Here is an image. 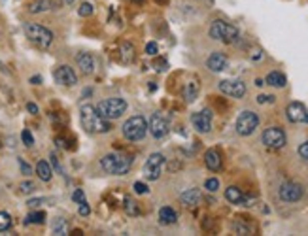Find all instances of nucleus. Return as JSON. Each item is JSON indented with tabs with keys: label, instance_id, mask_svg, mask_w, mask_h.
Wrapping results in <instances>:
<instances>
[{
	"label": "nucleus",
	"instance_id": "obj_45",
	"mask_svg": "<svg viewBox=\"0 0 308 236\" xmlns=\"http://www.w3.org/2000/svg\"><path fill=\"white\" fill-rule=\"evenodd\" d=\"M30 83H34V85L42 83V78H40V76H32V78H30Z\"/></svg>",
	"mask_w": 308,
	"mask_h": 236
},
{
	"label": "nucleus",
	"instance_id": "obj_1",
	"mask_svg": "<svg viewBox=\"0 0 308 236\" xmlns=\"http://www.w3.org/2000/svg\"><path fill=\"white\" fill-rule=\"evenodd\" d=\"M80 119H82V127L85 129L89 134H95V132H110L112 125L108 119L100 117L99 112L95 106L91 104H85L82 106L80 110Z\"/></svg>",
	"mask_w": 308,
	"mask_h": 236
},
{
	"label": "nucleus",
	"instance_id": "obj_19",
	"mask_svg": "<svg viewBox=\"0 0 308 236\" xmlns=\"http://www.w3.org/2000/svg\"><path fill=\"white\" fill-rule=\"evenodd\" d=\"M76 62H78V66L82 68V72H84V74H91V72H93V68H95V61H93V57H91L89 53H82V55H78V57H76Z\"/></svg>",
	"mask_w": 308,
	"mask_h": 236
},
{
	"label": "nucleus",
	"instance_id": "obj_37",
	"mask_svg": "<svg viewBox=\"0 0 308 236\" xmlns=\"http://www.w3.org/2000/svg\"><path fill=\"white\" fill-rule=\"evenodd\" d=\"M135 193H138V195L148 193V185H146V184H142V182H136L135 184Z\"/></svg>",
	"mask_w": 308,
	"mask_h": 236
},
{
	"label": "nucleus",
	"instance_id": "obj_5",
	"mask_svg": "<svg viewBox=\"0 0 308 236\" xmlns=\"http://www.w3.org/2000/svg\"><path fill=\"white\" fill-rule=\"evenodd\" d=\"M121 131H123V136L127 138V140L136 142V140H142V138L146 136V132H148V123H146V119H144L142 115H133V117H129L123 123Z\"/></svg>",
	"mask_w": 308,
	"mask_h": 236
},
{
	"label": "nucleus",
	"instance_id": "obj_4",
	"mask_svg": "<svg viewBox=\"0 0 308 236\" xmlns=\"http://www.w3.org/2000/svg\"><path fill=\"white\" fill-rule=\"evenodd\" d=\"M25 34L34 46L42 48V50H48L51 46V42H53V32H51L50 28H46V26H42V25H36V23H27Z\"/></svg>",
	"mask_w": 308,
	"mask_h": 236
},
{
	"label": "nucleus",
	"instance_id": "obj_50",
	"mask_svg": "<svg viewBox=\"0 0 308 236\" xmlns=\"http://www.w3.org/2000/svg\"><path fill=\"white\" fill-rule=\"evenodd\" d=\"M0 148H2V142H0Z\"/></svg>",
	"mask_w": 308,
	"mask_h": 236
},
{
	"label": "nucleus",
	"instance_id": "obj_39",
	"mask_svg": "<svg viewBox=\"0 0 308 236\" xmlns=\"http://www.w3.org/2000/svg\"><path fill=\"white\" fill-rule=\"evenodd\" d=\"M72 200H74V202H78V204H80V202H84V200H85V195H84V191H82V189L74 191V195H72Z\"/></svg>",
	"mask_w": 308,
	"mask_h": 236
},
{
	"label": "nucleus",
	"instance_id": "obj_28",
	"mask_svg": "<svg viewBox=\"0 0 308 236\" xmlns=\"http://www.w3.org/2000/svg\"><path fill=\"white\" fill-rule=\"evenodd\" d=\"M125 211L129 213V215H138L140 213V208H138V202L133 199H125Z\"/></svg>",
	"mask_w": 308,
	"mask_h": 236
},
{
	"label": "nucleus",
	"instance_id": "obj_16",
	"mask_svg": "<svg viewBox=\"0 0 308 236\" xmlns=\"http://www.w3.org/2000/svg\"><path fill=\"white\" fill-rule=\"evenodd\" d=\"M191 123L197 129L198 132H210L212 129V115H210L208 110H202V112H197L191 115Z\"/></svg>",
	"mask_w": 308,
	"mask_h": 236
},
{
	"label": "nucleus",
	"instance_id": "obj_22",
	"mask_svg": "<svg viewBox=\"0 0 308 236\" xmlns=\"http://www.w3.org/2000/svg\"><path fill=\"white\" fill-rule=\"evenodd\" d=\"M197 95H198V83L195 81V79H191V81L184 87L185 102H193V100L197 99Z\"/></svg>",
	"mask_w": 308,
	"mask_h": 236
},
{
	"label": "nucleus",
	"instance_id": "obj_43",
	"mask_svg": "<svg viewBox=\"0 0 308 236\" xmlns=\"http://www.w3.org/2000/svg\"><path fill=\"white\" fill-rule=\"evenodd\" d=\"M274 100V97H269V95H261V97H257V102L259 104H265V102H272Z\"/></svg>",
	"mask_w": 308,
	"mask_h": 236
},
{
	"label": "nucleus",
	"instance_id": "obj_10",
	"mask_svg": "<svg viewBox=\"0 0 308 236\" xmlns=\"http://www.w3.org/2000/svg\"><path fill=\"white\" fill-rule=\"evenodd\" d=\"M220 91L227 97L242 99L246 95V85L240 79H223V81H220Z\"/></svg>",
	"mask_w": 308,
	"mask_h": 236
},
{
	"label": "nucleus",
	"instance_id": "obj_47",
	"mask_svg": "<svg viewBox=\"0 0 308 236\" xmlns=\"http://www.w3.org/2000/svg\"><path fill=\"white\" fill-rule=\"evenodd\" d=\"M255 85H257V87H261V85H265V83H263V79H255Z\"/></svg>",
	"mask_w": 308,
	"mask_h": 236
},
{
	"label": "nucleus",
	"instance_id": "obj_42",
	"mask_svg": "<svg viewBox=\"0 0 308 236\" xmlns=\"http://www.w3.org/2000/svg\"><path fill=\"white\" fill-rule=\"evenodd\" d=\"M27 204H28V208H38L40 204H44V199H32V200H28Z\"/></svg>",
	"mask_w": 308,
	"mask_h": 236
},
{
	"label": "nucleus",
	"instance_id": "obj_41",
	"mask_svg": "<svg viewBox=\"0 0 308 236\" xmlns=\"http://www.w3.org/2000/svg\"><path fill=\"white\" fill-rule=\"evenodd\" d=\"M19 166H21V170H23V174H25V176H28L30 172H32V170H30V166H28V164H27L23 159H19Z\"/></svg>",
	"mask_w": 308,
	"mask_h": 236
},
{
	"label": "nucleus",
	"instance_id": "obj_14",
	"mask_svg": "<svg viewBox=\"0 0 308 236\" xmlns=\"http://www.w3.org/2000/svg\"><path fill=\"white\" fill-rule=\"evenodd\" d=\"M53 78H55V81L57 83H61V85H66V87H72L78 83V76L76 72L70 68V66H59L55 72H53Z\"/></svg>",
	"mask_w": 308,
	"mask_h": 236
},
{
	"label": "nucleus",
	"instance_id": "obj_7",
	"mask_svg": "<svg viewBox=\"0 0 308 236\" xmlns=\"http://www.w3.org/2000/svg\"><path fill=\"white\" fill-rule=\"evenodd\" d=\"M259 125V117L257 113L250 112V110H246V112H242L238 117H236V123H234V129H236V132L240 134V136H250L255 129H257Z\"/></svg>",
	"mask_w": 308,
	"mask_h": 236
},
{
	"label": "nucleus",
	"instance_id": "obj_17",
	"mask_svg": "<svg viewBox=\"0 0 308 236\" xmlns=\"http://www.w3.org/2000/svg\"><path fill=\"white\" fill-rule=\"evenodd\" d=\"M206 66H208L212 72H222L227 68V57L223 53H212L206 61Z\"/></svg>",
	"mask_w": 308,
	"mask_h": 236
},
{
	"label": "nucleus",
	"instance_id": "obj_20",
	"mask_svg": "<svg viewBox=\"0 0 308 236\" xmlns=\"http://www.w3.org/2000/svg\"><path fill=\"white\" fill-rule=\"evenodd\" d=\"M178 221V213L170 206H163L159 210V223L161 225H174Z\"/></svg>",
	"mask_w": 308,
	"mask_h": 236
},
{
	"label": "nucleus",
	"instance_id": "obj_34",
	"mask_svg": "<svg viewBox=\"0 0 308 236\" xmlns=\"http://www.w3.org/2000/svg\"><path fill=\"white\" fill-rule=\"evenodd\" d=\"M78 13H80L82 17H89V15L93 13V6H91L89 2H84V4L80 6V10H78Z\"/></svg>",
	"mask_w": 308,
	"mask_h": 236
},
{
	"label": "nucleus",
	"instance_id": "obj_3",
	"mask_svg": "<svg viewBox=\"0 0 308 236\" xmlns=\"http://www.w3.org/2000/svg\"><path fill=\"white\" fill-rule=\"evenodd\" d=\"M210 38L218 40V42H223V44H233L238 40V28L233 26L227 21H222V19H216L212 25H210Z\"/></svg>",
	"mask_w": 308,
	"mask_h": 236
},
{
	"label": "nucleus",
	"instance_id": "obj_9",
	"mask_svg": "<svg viewBox=\"0 0 308 236\" xmlns=\"http://www.w3.org/2000/svg\"><path fill=\"white\" fill-rule=\"evenodd\" d=\"M163 164H165V155L163 153H151L149 159L146 161V164H144V174H146V178L151 180V182L159 180Z\"/></svg>",
	"mask_w": 308,
	"mask_h": 236
},
{
	"label": "nucleus",
	"instance_id": "obj_48",
	"mask_svg": "<svg viewBox=\"0 0 308 236\" xmlns=\"http://www.w3.org/2000/svg\"><path fill=\"white\" fill-rule=\"evenodd\" d=\"M64 4H72V2H76V0H62Z\"/></svg>",
	"mask_w": 308,
	"mask_h": 236
},
{
	"label": "nucleus",
	"instance_id": "obj_40",
	"mask_svg": "<svg viewBox=\"0 0 308 236\" xmlns=\"http://www.w3.org/2000/svg\"><path fill=\"white\" fill-rule=\"evenodd\" d=\"M299 155H301L303 159H308V142H305V144L299 148Z\"/></svg>",
	"mask_w": 308,
	"mask_h": 236
},
{
	"label": "nucleus",
	"instance_id": "obj_49",
	"mask_svg": "<svg viewBox=\"0 0 308 236\" xmlns=\"http://www.w3.org/2000/svg\"><path fill=\"white\" fill-rule=\"evenodd\" d=\"M133 2H138V4H140V2H144V0H133Z\"/></svg>",
	"mask_w": 308,
	"mask_h": 236
},
{
	"label": "nucleus",
	"instance_id": "obj_36",
	"mask_svg": "<svg viewBox=\"0 0 308 236\" xmlns=\"http://www.w3.org/2000/svg\"><path fill=\"white\" fill-rule=\"evenodd\" d=\"M89 213H91V208H89L87 200H84V202H80V215H84V217H87Z\"/></svg>",
	"mask_w": 308,
	"mask_h": 236
},
{
	"label": "nucleus",
	"instance_id": "obj_30",
	"mask_svg": "<svg viewBox=\"0 0 308 236\" xmlns=\"http://www.w3.org/2000/svg\"><path fill=\"white\" fill-rule=\"evenodd\" d=\"M50 8H51V0H40V2H34V4L30 6V12L32 13L46 12V10H50Z\"/></svg>",
	"mask_w": 308,
	"mask_h": 236
},
{
	"label": "nucleus",
	"instance_id": "obj_15",
	"mask_svg": "<svg viewBox=\"0 0 308 236\" xmlns=\"http://www.w3.org/2000/svg\"><path fill=\"white\" fill-rule=\"evenodd\" d=\"M225 199L229 200L231 204H240V206H252L255 200L246 197L238 187H227L225 189Z\"/></svg>",
	"mask_w": 308,
	"mask_h": 236
},
{
	"label": "nucleus",
	"instance_id": "obj_25",
	"mask_svg": "<svg viewBox=\"0 0 308 236\" xmlns=\"http://www.w3.org/2000/svg\"><path fill=\"white\" fill-rule=\"evenodd\" d=\"M46 221V213L44 211H32V213H28L25 219V225H42Z\"/></svg>",
	"mask_w": 308,
	"mask_h": 236
},
{
	"label": "nucleus",
	"instance_id": "obj_38",
	"mask_svg": "<svg viewBox=\"0 0 308 236\" xmlns=\"http://www.w3.org/2000/svg\"><path fill=\"white\" fill-rule=\"evenodd\" d=\"M157 50H159V48H157V44H155V42H149L148 46H146V53L151 55V57H153V55H157Z\"/></svg>",
	"mask_w": 308,
	"mask_h": 236
},
{
	"label": "nucleus",
	"instance_id": "obj_2",
	"mask_svg": "<svg viewBox=\"0 0 308 236\" xmlns=\"http://www.w3.org/2000/svg\"><path fill=\"white\" fill-rule=\"evenodd\" d=\"M100 166L106 174H113V176H121L127 174L133 166V159L125 153H108L102 157L100 161Z\"/></svg>",
	"mask_w": 308,
	"mask_h": 236
},
{
	"label": "nucleus",
	"instance_id": "obj_12",
	"mask_svg": "<svg viewBox=\"0 0 308 236\" xmlns=\"http://www.w3.org/2000/svg\"><path fill=\"white\" fill-rule=\"evenodd\" d=\"M278 195H280V199L283 202H297V200H301V197H303V187L299 185V184H293V182H287V184H283L280 187Z\"/></svg>",
	"mask_w": 308,
	"mask_h": 236
},
{
	"label": "nucleus",
	"instance_id": "obj_35",
	"mask_svg": "<svg viewBox=\"0 0 308 236\" xmlns=\"http://www.w3.org/2000/svg\"><path fill=\"white\" fill-rule=\"evenodd\" d=\"M21 140H23V144H25L27 148H30V146L34 144V138H32V134H30V131H27V129L21 132Z\"/></svg>",
	"mask_w": 308,
	"mask_h": 236
},
{
	"label": "nucleus",
	"instance_id": "obj_31",
	"mask_svg": "<svg viewBox=\"0 0 308 236\" xmlns=\"http://www.w3.org/2000/svg\"><path fill=\"white\" fill-rule=\"evenodd\" d=\"M10 227H12V215L6 211H0V233L8 231Z\"/></svg>",
	"mask_w": 308,
	"mask_h": 236
},
{
	"label": "nucleus",
	"instance_id": "obj_29",
	"mask_svg": "<svg viewBox=\"0 0 308 236\" xmlns=\"http://www.w3.org/2000/svg\"><path fill=\"white\" fill-rule=\"evenodd\" d=\"M53 233L59 236L68 235V223H66L64 219H57V221L53 223Z\"/></svg>",
	"mask_w": 308,
	"mask_h": 236
},
{
	"label": "nucleus",
	"instance_id": "obj_26",
	"mask_svg": "<svg viewBox=\"0 0 308 236\" xmlns=\"http://www.w3.org/2000/svg\"><path fill=\"white\" fill-rule=\"evenodd\" d=\"M233 231L236 233V235H252V233H253V229H252L248 223H244L242 219H236V221H234Z\"/></svg>",
	"mask_w": 308,
	"mask_h": 236
},
{
	"label": "nucleus",
	"instance_id": "obj_24",
	"mask_svg": "<svg viewBox=\"0 0 308 236\" xmlns=\"http://www.w3.org/2000/svg\"><path fill=\"white\" fill-rule=\"evenodd\" d=\"M269 85L272 87H283L285 85V76L282 72H271V74L267 76V79H265Z\"/></svg>",
	"mask_w": 308,
	"mask_h": 236
},
{
	"label": "nucleus",
	"instance_id": "obj_27",
	"mask_svg": "<svg viewBox=\"0 0 308 236\" xmlns=\"http://www.w3.org/2000/svg\"><path fill=\"white\" fill-rule=\"evenodd\" d=\"M121 59H123V62H131L135 59V48L129 42L121 44Z\"/></svg>",
	"mask_w": 308,
	"mask_h": 236
},
{
	"label": "nucleus",
	"instance_id": "obj_23",
	"mask_svg": "<svg viewBox=\"0 0 308 236\" xmlns=\"http://www.w3.org/2000/svg\"><path fill=\"white\" fill-rule=\"evenodd\" d=\"M36 174H38V178H40L42 182H50L51 176H53V172H51V166L48 164V162L40 161L36 164Z\"/></svg>",
	"mask_w": 308,
	"mask_h": 236
},
{
	"label": "nucleus",
	"instance_id": "obj_6",
	"mask_svg": "<svg viewBox=\"0 0 308 236\" xmlns=\"http://www.w3.org/2000/svg\"><path fill=\"white\" fill-rule=\"evenodd\" d=\"M127 110V102L123 99H117V97H113V99H106L102 100L99 106H97V112H99L100 117H104V119H117V117H121Z\"/></svg>",
	"mask_w": 308,
	"mask_h": 236
},
{
	"label": "nucleus",
	"instance_id": "obj_8",
	"mask_svg": "<svg viewBox=\"0 0 308 236\" xmlns=\"http://www.w3.org/2000/svg\"><path fill=\"white\" fill-rule=\"evenodd\" d=\"M261 142L265 144V148L269 149H280L285 146V134L280 127H269L263 131Z\"/></svg>",
	"mask_w": 308,
	"mask_h": 236
},
{
	"label": "nucleus",
	"instance_id": "obj_44",
	"mask_svg": "<svg viewBox=\"0 0 308 236\" xmlns=\"http://www.w3.org/2000/svg\"><path fill=\"white\" fill-rule=\"evenodd\" d=\"M27 110H28L30 113H38V106L36 104H32V102H28V104H27Z\"/></svg>",
	"mask_w": 308,
	"mask_h": 236
},
{
	"label": "nucleus",
	"instance_id": "obj_33",
	"mask_svg": "<svg viewBox=\"0 0 308 236\" xmlns=\"http://www.w3.org/2000/svg\"><path fill=\"white\" fill-rule=\"evenodd\" d=\"M204 189H208L210 193H214V191H218V189H220V182H218L216 178H210V180L204 182Z\"/></svg>",
	"mask_w": 308,
	"mask_h": 236
},
{
	"label": "nucleus",
	"instance_id": "obj_46",
	"mask_svg": "<svg viewBox=\"0 0 308 236\" xmlns=\"http://www.w3.org/2000/svg\"><path fill=\"white\" fill-rule=\"evenodd\" d=\"M55 144H57L59 148H66V142H64L62 138H57V140H55Z\"/></svg>",
	"mask_w": 308,
	"mask_h": 236
},
{
	"label": "nucleus",
	"instance_id": "obj_18",
	"mask_svg": "<svg viewBox=\"0 0 308 236\" xmlns=\"http://www.w3.org/2000/svg\"><path fill=\"white\" fill-rule=\"evenodd\" d=\"M204 164H206V168H210L212 172H218L222 168V155L216 149H208L206 155H204Z\"/></svg>",
	"mask_w": 308,
	"mask_h": 236
},
{
	"label": "nucleus",
	"instance_id": "obj_13",
	"mask_svg": "<svg viewBox=\"0 0 308 236\" xmlns=\"http://www.w3.org/2000/svg\"><path fill=\"white\" fill-rule=\"evenodd\" d=\"M285 115L291 123H308V110L301 102H291L285 110Z\"/></svg>",
	"mask_w": 308,
	"mask_h": 236
},
{
	"label": "nucleus",
	"instance_id": "obj_21",
	"mask_svg": "<svg viewBox=\"0 0 308 236\" xmlns=\"http://www.w3.org/2000/svg\"><path fill=\"white\" fill-rule=\"evenodd\" d=\"M200 200V193L197 189H187L185 193H182V202L185 206H197Z\"/></svg>",
	"mask_w": 308,
	"mask_h": 236
},
{
	"label": "nucleus",
	"instance_id": "obj_32",
	"mask_svg": "<svg viewBox=\"0 0 308 236\" xmlns=\"http://www.w3.org/2000/svg\"><path fill=\"white\" fill-rule=\"evenodd\" d=\"M19 189H21V193H23V195H30V193H34V191H36V185H34L32 182H23V184L19 185Z\"/></svg>",
	"mask_w": 308,
	"mask_h": 236
},
{
	"label": "nucleus",
	"instance_id": "obj_11",
	"mask_svg": "<svg viewBox=\"0 0 308 236\" xmlns=\"http://www.w3.org/2000/svg\"><path fill=\"white\" fill-rule=\"evenodd\" d=\"M148 131L153 134V138H157V140L165 138L168 134V121H167V117H163L161 113H153L148 123Z\"/></svg>",
	"mask_w": 308,
	"mask_h": 236
}]
</instances>
